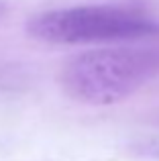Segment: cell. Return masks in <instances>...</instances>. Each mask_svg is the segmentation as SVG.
I'll return each instance as SVG.
<instances>
[{"instance_id":"cell-1","label":"cell","mask_w":159,"mask_h":161,"mask_svg":"<svg viewBox=\"0 0 159 161\" xmlns=\"http://www.w3.org/2000/svg\"><path fill=\"white\" fill-rule=\"evenodd\" d=\"M153 51L102 47L78 53L63 63L59 82L69 98L90 106L124 102L157 71Z\"/></svg>"},{"instance_id":"cell-2","label":"cell","mask_w":159,"mask_h":161,"mask_svg":"<svg viewBox=\"0 0 159 161\" xmlns=\"http://www.w3.org/2000/svg\"><path fill=\"white\" fill-rule=\"evenodd\" d=\"M27 33L33 39L53 45H98L155 35L159 25L129 6L82 4L33 16L27 23Z\"/></svg>"},{"instance_id":"cell-3","label":"cell","mask_w":159,"mask_h":161,"mask_svg":"<svg viewBox=\"0 0 159 161\" xmlns=\"http://www.w3.org/2000/svg\"><path fill=\"white\" fill-rule=\"evenodd\" d=\"M153 55H155V59H157V65H159V51H155Z\"/></svg>"}]
</instances>
